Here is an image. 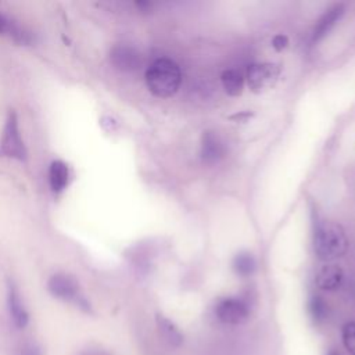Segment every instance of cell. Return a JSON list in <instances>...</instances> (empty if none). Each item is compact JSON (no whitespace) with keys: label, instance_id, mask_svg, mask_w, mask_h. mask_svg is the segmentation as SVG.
Wrapping results in <instances>:
<instances>
[{"label":"cell","instance_id":"obj_17","mask_svg":"<svg viewBox=\"0 0 355 355\" xmlns=\"http://www.w3.org/2000/svg\"><path fill=\"white\" fill-rule=\"evenodd\" d=\"M308 312L311 319L315 323H322L329 313V306L326 304V301L323 300V297L320 295H312L308 301Z\"/></svg>","mask_w":355,"mask_h":355},{"label":"cell","instance_id":"obj_6","mask_svg":"<svg viewBox=\"0 0 355 355\" xmlns=\"http://www.w3.org/2000/svg\"><path fill=\"white\" fill-rule=\"evenodd\" d=\"M216 318L225 324H240L250 316V305L239 297H226L218 301L215 306Z\"/></svg>","mask_w":355,"mask_h":355},{"label":"cell","instance_id":"obj_12","mask_svg":"<svg viewBox=\"0 0 355 355\" xmlns=\"http://www.w3.org/2000/svg\"><path fill=\"white\" fill-rule=\"evenodd\" d=\"M0 35L12 39L18 44H31L33 35L25 26L18 24L14 18H10L0 12Z\"/></svg>","mask_w":355,"mask_h":355},{"label":"cell","instance_id":"obj_1","mask_svg":"<svg viewBox=\"0 0 355 355\" xmlns=\"http://www.w3.org/2000/svg\"><path fill=\"white\" fill-rule=\"evenodd\" d=\"M180 82V68L171 58H157L146 71V85L148 90L161 98L172 97L178 92Z\"/></svg>","mask_w":355,"mask_h":355},{"label":"cell","instance_id":"obj_4","mask_svg":"<svg viewBox=\"0 0 355 355\" xmlns=\"http://www.w3.org/2000/svg\"><path fill=\"white\" fill-rule=\"evenodd\" d=\"M47 290L55 298L75 304L85 312H90V304L80 291L75 277L67 273H55L47 282Z\"/></svg>","mask_w":355,"mask_h":355},{"label":"cell","instance_id":"obj_20","mask_svg":"<svg viewBox=\"0 0 355 355\" xmlns=\"http://www.w3.org/2000/svg\"><path fill=\"white\" fill-rule=\"evenodd\" d=\"M287 44H288V37L286 36V35H276L275 37H273V40H272V46L275 47V50H277V51H282L283 49H286L287 47Z\"/></svg>","mask_w":355,"mask_h":355},{"label":"cell","instance_id":"obj_15","mask_svg":"<svg viewBox=\"0 0 355 355\" xmlns=\"http://www.w3.org/2000/svg\"><path fill=\"white\" fill-rule=\"evenodd\" d=\"M244 80V75L239 69H226L220 75L222 86L225 92L232 97H237L243 93Z\"/></svg>","mask_w":355,"mask_h":355},{"label":"cell","instance_id":"obj_5","mask_svg":"<svg viewBox=\"0 0 355 355\" xmlns=\"http://www.w3.org/2000/svg\"><path fill=\"white\" fill-rule=\"evenodd\" d=\"M282 68L276 62H254L245 71V82L251 92L263 93L272 89L279 80Z\"/></svg>","mask_w":355,"mask_h":355},{"label":"cell","instance_id":"obj_14","mask_svg":"<svg viewBox=\"0 0 355 355\" xmlns=\"http://www.w3.org/2000/svg\"><path fill=\"white\" fill-rule=\"evenodd\" d=\"M69 183V168L61 159H54L49 165V186L51 191L61 193Z\"/></svg>","mask_w":355,"mask_h":355},{"label":"cell","instance_id":"obj_9","mask_svg":"<svg viewBox=\"0 0 355 355\" xmlns=\"http://www.w3.org/2000/svg\"><path fill=\"white\" fill-rule=\"evenodd\" d=\"M7 308L10 318L12 319V323L18 329H24L29 322V315L24 305L19 290L12 280H8L7 283Z\"/></svg>","mask_w":355,"mask_h":355},{"label":"cell","instance_id":"obj_19","mask_svg":"<svg viewBox=\"0 0 355 355\" xmlns=\"http://www.w3.org/2000/svg\"><path fill=\"white\" fill-rule=\"evenodd\" d=\"M17 355H43V351L40 345L35 343H28L21 347V349L17 352Z\"/></svg>","mask_w":355,"mask_h":355},{"label":"cell","instance_id":"obj_10","mask_svg":"<svg viewBox=\"0 0 355 355\" xmlns=\"http://www.w3.org/2000/svg\"><path fill=\"white\" fill-rule=\"evenodd\" d=\"M344 11L345 6L343 3L334 4L330 8H327L315 24V28L312 31V40L318 42L322 37H324L330 32V29L340 21Z\"/></svg>","mask_w":355,"mask_h":355},{"label":"cell","instance_id":"obj_11","mask_svg":"<svg viewBox=\"0 0 355 355\" xmlns=\"http://www.w3.org/2000/svg\"><path fill=\"white\" fill-rule=\"evenodd\" d=\"M344 280L343 269L336 263H326L315 275V284L324 291L337 290Z\"/></svg>","mask_w":355,"mask_h":355},{"label":"cell","instance_id":"obj_3","mask_svg":"<svg viewBox=\"0 0 355 355\" xmlns=\"http://www.w3.org/2000/svg\"><path fill=\"white\" fill-rule=\"evenodd\" d=\"M0 157L19 162H25L28 159V150L22 139L17 112L14 110H10L4 122L0 137Z\"/></svg>","mask_w":355,"mask_h":355},{"label":"cell","instance_id":"obj_16","mask_svg":"<svg viewBox=\"0 0 355 355\" xmlns=\"http://www.w3.org/2000/svg\"><path fill=\"white\" fill-rule=\"evenodd\" d=\"M232 266H233V270L239 276L247 277V276H251L254 273L257 262H255V258L252 257V254H250L247 251H241V252L234 255Z\"/></svg>","mask_w":355,"mask_h":355},{"label":"cell","instance_id":"obj_13","mask_svg":"<svg viewBox=\"0 0 355 355\" xmlns=\"http://www.w3.org/2000/svg\"><path fill=\"white\" fill-rule=\"evenodd\" d=\"M155 323H157L158 334L164 340V343H166L172 348H178L183 344L184 337L179 330V327L171 319H168L162 313H157Z\"/></svg>","mask_w":355,"mask_h":355},{"label":"cell","instance_id":"obj_18","mask_svg":"<svg viewBox=\"0 0 355 355\" xmlns=\"http://www.w3.org/2000/svg\"><path fill=\"white\" fill-rule=\"evenodd\" d=\"M343 345L349 355H355V322H347L341 327Z\"/></svg>","mask_w":355,"mask_h":355},{"label":"cell","instance_id":"obj_8","mask_svg":"<svg viewBox=\"0 0 355 355\" xmlns=\"http://www.w3.org/2000/svg\"><path fill=\"white\" fill-rule=\"evenodd\" d=\"M225 143L219 137L218 133L212 130H205L201 136L200 155L204 164L212 165L219 162L225 157Z\"/></svg>","mask_w":355,"mask_h":355},{"label":"cell","instance_id":"obj_22","mask_svg":"<svg viewBox=\"0 0 355 355\" xmlns=\"http://www.w3.org/2000/svg\"><path fill=\"white\" fill-rule=\"evenodd\" d=\"M326 355H340V354L337 351H334V349H330V351L326 352Z\"/></svg>","mask_w":355,"mask_h":355},{"label":"cell","instance_id":"obj_21","mask_svg":"<svg viewBox=\"0 0 355 355\" xmlns=\"http://www.w3.org/2000/svg\"><path fill=\"white\" fill-rule=\"evenodd\" d=\"M79 355H110V354L105 352V351H103V349H94V348H92V349H86V351L80 352Z\"/></svg>","mask_w":355,"mask_h":355},{"label":"cell","instance_id":"obj_2","mask_svg":"<svg viewBox=\"0 0 355 355\" xmlns=\"http://www.w3.org/2000/svg\"><path fill=\"white\" fill-rule=\"evenodd\" d=\"M313 247L319 259L330 262L347 252L348 239L340 225L324 223L320 225L315 232Z\"/></svg>","mask_w":355,"mask_h":355},{"label":"cell","instance_id":"obj_7","mask_svg":"<svg viewBox=\"0 0 355 355\" xmlns=\"http://www.w3.org/2000/svg\"><path fill=\"white\" fill-rule=\"evenodd\" d=\"M111 64L123 72H132L141 65V54L129 44H115L110 51Z\"/></svg>","mask_w":355,"mask_h":355}]
</instances>
